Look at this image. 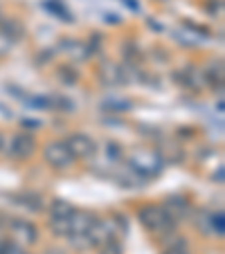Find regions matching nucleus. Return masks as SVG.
<instances>
[{"label": "nucleus", "instance_id": "20", "mask_svg": "<svg viewBox=\"0 0 225 254\" xmlns=\"http://www.w3.org/2000/svg\"><path fill=\"white\" fill-rule=\"evenodd\" d=\"M106 111H129V101H106Z\"/></svg>", "mask_w": 225, "mask_h": 254}, {"label": "nucleus", "instance_id": "22", "mask_svg": "<svg viewBox=\"0 0 225 254\" xmlns=\"http://www.w3.org/2000/svg\"><path fill=\"white\" fill-rule=\"evenodd\" d=\"M9 43H11V41L7 39L5 34H0V54H2V52H5L7 48H9Z\"/></svg>", "mask_w": 225, "mask_h": 254}, {"label": "nucleus", "instance_id": "11", "mask_svg": "<svg viewBox=\"0 0 225 254\" xmlns=\"http://www.w3.org/2000/svg\"><path fill=\"white\" fill-rule=\"evenodd\" d=\"M50 218H70L72 214H75V207L70 205L68 200H63V198H57V200L52 202V207H50Z\"/></svg>", "mask_w": 225, "mask_h": 254}, {"label": "nucleus", "instance_id": "1", "mask_svg": "<svg viewBox=\"0 0 225 254\" xmlns=\"http://www.w3.org/2000/svg\"><path fill=\"white\" fill-rule=\"evenodd\" d=\"M140 223H142L149 232H153V234H158V236H169L176 230V218H173L164 207H158V205L142 207V209H140Z\"/></svg>", "mask_w": 225, "mask_h": 254}, {"label": "nucleus", "instance_id": "21", "mask_svg": "<svg viewBox=\"0 0 225 254\" xmlns=\"http://www.w3.org/2000/svg\"><path fill=\"white\" fill-rule=\"evenodd\" d=\"M101 248H104V250H101L99 254H122V252H120V245H117L115 241H110V243L101 245Z\"/></svg>", "mask_w": 225, "mask_h": 254}, {"label": "nucleus", "instance_id": "18", "mask_svg": "<svg viewBox=\"0 0 225 254\" xmlns=\"http://www.w3.org/2000/svg\"><path fill=\"white\" fill-rule=\"evenodd\" d=\"M212 230H214L216 236H223L225 234V221H223V214H214L212 216Z\"/></svg>", "mask_w": 225, "mask_h": 254}, {"label": "nucleus", "instance_id": "3", "mask_svg": "<svg viewBox=\"0 0 225 254\" xmlns=\"http://www.w3.org/2000/svg\"><path fill=\"white\" fill-rule=\"evenodd\" d=\"M45 162L54 169H68V167H72L75 158L68 151L66 142H50L45 146Z\"/></svg>", "mask_w": 225, "mask_h": 254}, {"label": "nucleus", "instance_id": "25", "mask_svg": "<svg viewBox=\"0 0 225 254\" xmlns=\"http://www.w3.org/2000/svg\"><path fill=\"white\" fill-rule=\"evenodd\" d=\"M0 149H2V133H0Z\"/></svg>", "mask_w": 225, "mask_h": 254}, {"label": "nucleus", "instance_id": "4", "mask_svg": "<svg viewBox=\"0 0 225 254\" xmlns=\"http://www.w3.org/2000/svg\"><path fill=\"white\" fill-rule=\"evenodd\" d=\"M66 146H68V151L72 153V158H92L95 151H97L95 139H92L90 135H86V133L70 135L68 142H66Z\"/></svg>", "mask_w": 225, "mask_h": 254}, {"label": "nucleus", "instance_id": "24", "mask_svg": "<svg viewBox=\"0 0 225 254\" xmlns=\"http://www.w3.org/2000/svg\"><path fill=\"white\" fill-rule=\"evenodd\" d=\"M45 254H66V252H63V250H48Z\"/></svg>", "mask_w": 225, "mask_h": 254}, {"label": "nucleus", "instance_id": "5", "mask_svg": "<svg viewBox=\"0 0 225 254\" xmlns=\"http://www.w3.org/2000/svg\"><path fill=\"white\" fill-rule=\"evenodd\" d=\"M117 230H115V221H97L90 225V230H88V239H90V245H97V248H101V245L110 243V241L115 239Z\"/></svg>", "mask_w": 225, "mask_h": 254}, {"label": "nucleus", "instance_id": "6", "mask_svg": "<svg viewBox=\"0 0 225 254\" xmlns=\"http://www.w3.org/2000/svg\"><path fill=\"white\" fill-rule=\"evenodd\" d=\"M34 149H36V139L29 133H18L14 135V139L9 144V155L18 160H27L34 153Z\"/></svg>", "mask_w": 225, "mask_h": 254}, {"label": "nucleus", "instance_id": "12", "mask_svg": "<svg viewBox=\"0 0 225 254\" xmlns=\"http://www.w3.org/2000/svg\"><path fill=\"white\" fill-rule=\"evenodd\" d=\"M63 45L70 50V57H75L77 61H83V59H88V54H90V50H88L86 45L77 43V41H72V43H70V41H66Z\"/></svg>", "mask_w": 225, "mask_h": 254}, {"label": "nucleus", "instance_id": "9", "mask_svg": "<svg viewBox=\"0 0 225 254\" xmlns=\"http://www.w3.org/2000/svg\"><path fill=\"white\" fill-rule=\"evenodd\" d=\"M99 77H101V81H104L106 86H115V83L124 81V72H122L115 63H104V65H101Z\"/></svg>", "mask_w": 225, "mask_h": 254}, {"label": "nucleus", "instance_id": "17", "mask_svg": "<svg viewBox=\"0 0 225 254\" xmlns=\"http://www.w3.org/2000/svg\"><path fill=\"white\" fill-rule=\"evenodd\" d=\"M48 9L54 11V14H59V16H61V20H66V23H70V20H72V16L68 14V9L61 5V2H59V0H54V2H48Z\"/></svg>", "mask_w": 225, "mask_h": 254}, {"label": "nucleus", "instance_id": "10", "mask_svg": "<svg viewBox=\"0 0 225 254\" xmlns=\"http://www.w3.org/2000/svg\"><path fill=\"white\" fill-rule=\"evenodd\" d=\"M164 209L169 211V214L173 216V218H182V216L189 214V202L185 200V198H178V196H171L167 200V207Z\"/></svg>", "mask_w": 225, "mask_h": 254}, {"label": "nucleus", "instance_id": "13", "mask_svg": "<svg viewBox=\"0 0 225 254\" xmlns=\"http://www.w3.org/2000/svg\"><path fill=\"white\" fill-rule=\"evenodd\" d=\"M50 227L54 230L57 236H68L70 234V218H52V221H50Z\"/></svg>", "mask_w": 225, "mask_h": 254}, {"label": "nucleus", "instance_id": "19", "mask_svg": "<svg viewBox=\"0 0 225 254\" xmlns=\"http://www.w3.org/2000/svg\"><path fill=\"white\" fill-rule=\"evenodd\" d=\"M0 254H25V252L16 243H9V241H0Z\"/></svg>", "mask_w": 225, "mask_h": 254}, {"label": "nucleus", "instance_id": "8", "mask_svg": "<svg viewBox=\"0 0 225 254\" xmlns=\"http://www.w3.org/2000/svg\"><path fill=\"white\" fill-rule=\"evenodd\" d=\"M92 223H95V216L92 214L75 209V214L70 216V234H88Z\"/></svg>", "mask_w": 225, "mask_h": 254}, {"label": "nucleus", "instance_id": "15", "mask_svg": "<svg viewBox=\"0 0 225 254\" xmlns=\"http://www.w3.org/2000/svg\"><path fill=\"white\" fill-rule=\"evenodd\" d=\"M68 239H70V245L77 250H86V248H92L90 245V239H88V234H68Z\"/></svg>", "mask_w": 225, "mask_h": 254}, {"label": "nucleus", "instance_id": "7", "mask_svg": "<svg viewBox=\"0 0 225 254\" xmlns=\"http://www.w3.org/2000/svg\"><path fill=\"white\" fill-rule=\"evenodd\" d=\"M11 232H14V239L18 241V245H34L39 239L36 227L27 221H11Z\"/></svg>", "mask_w": 225, "mask_h": 254}, {"label": "nucleus", "instance_id": "14", "mask_svg": "<svg viewBox=\"0 0 225 254\" xmlns=\"http://www.w3.org/2000/svg\"><path fill=\"white\" fill-rule=\"evenodd\" d=\"M162 254H189V245H187L185 239H176L173 243H169L164 248Z\"/></svg>", "mask_w": 225, "mask_h": 254}, {"label": "nucleus", "instance_id": "23", "mask_svg": "<svg viewBox=\"0 0 225 254\" xmlns=\"http://www.w3.org/2000/svg\"><path fill=\"white\" fill-rule=\"evenodd\" d=\"M23 124L27 126V128H39V122H29V120H25Z\"/></svg>", "mask_w": 225, "mask_h": 254}, {"label": "nucleus", "instance_id": "16", "mask_svg": "<svg viewBox=\"0 0 225 254\" xmlns=\"http://www.w3.org/2000/svg\"><path fill=\"white\" fill-rule=\"evenodd\" d=\"M18 202L27 205L29 209H34V211L43 209V202H41V198H39V196H34V193H29V196H18Z\"/></svg>", "mask_w": 225, "mask_h": 254}, {"label": "nucleus", "instance_id": "2", "mask_svg": "<svg viewBox=\"0 0 225 254\" xmlns=\"http://www.w3.org/2000/svg\"><path fill=\"white\" fill-rule=\"evenodd\" d=\"M129 164H131V169L138 171L142 178H149V176H155V173L162 169V158L149 149H138L131 153Z\"/></svg>", "mask_w": 225, "mask_h": 254}]
</instances>
